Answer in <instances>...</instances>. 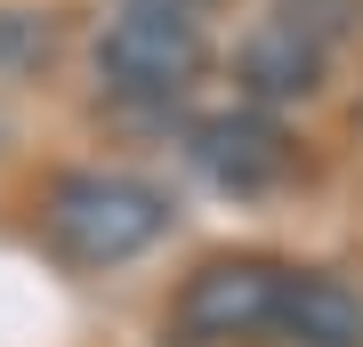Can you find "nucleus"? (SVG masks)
I'll return each mask as SVG.
<instances>
[{
    "mask_svg": "<svg viewBox=\"0 0 363 347\" xmlns=\"http://www.w3.org/2000/svg\"><path fill=\"white\" fill-rule=\"evenodd\" d=\"M40 226L73 267H121V258L154 250L169 234V194L130 178V170H73V178L49 186Z\"/></svg>",
    "mask_w": 363,
    "mask_h": 347,
    "instance_id": "f257e3e1",
    "label": "nucleus"
},
{
    "mask_svg": "<svg viewBox=\"0 0 363 347\" xmlns=\"http://www.w3.org/2000/svg\"><path fill=\"white\" fill-rule=\"evenodd\" d=\"M49 49H57V25L40 9H0V81L49 65Z\"/></svg>",
    "mask_w": 363,
    "mask_h": 347,
    "instance_id": "0eeeda50",
    "label": "nucleus"
},
{
    "mask_svg": "<svg viewBox=\"0 0 363 347\" xmlns=\"http://www.w3.org/2000/svg\"><path fill=\"white\" fill-rule=\"evenodd\" d=\"M283 275L291 267H267V258H210L178 283V339L194 347H218V339H259L274 331V315H283Z\"/></svg>",
    "mask_w": 363,
    "mask_h": 347,
    "instance_id": "7ed1b4c3",
    "label": "nucleus"
},
{
    "mask_svg": "<svg viewBox=\"0 0 363 347\" xmlns=\"http://www.w3.org/2000/svg\"><path fill=\"white\" fill-rule=\"evenodd\" d=\"M194 162L234 194H259V186H274L291 170V145H283V129L267 114H218V121L194 129Z\"/></svg>",
    "mask_w": 363,
    "mask_h": 347,
    "instance_id": "39448f33",
    "label": "nucleus"
},
{
    "mask_svg": "<svg viewBox=\"0 0 363 347\" xmlns=\"http://www.w3.org/2000/svg\"><path fill=\"white\" fill-rule=\"evenodd\" d=\"M274 331L291 347H363V291L323 275V267H298V275H283V315H274Z\"/></svg>",
    "mask_w": 363,
    "mask_h": 347,
    "instance_id": "423d86ee",
    "label": "nucleus"
},
{
    "mask_svg": "<svg viewBox=\"0 0 363 347\" xmlns=\"http://www.w3.org/2000/svg\"><path fill=\"white\" fill-rule=\"evenodd\" d=\"M323 57H331V40H315L291 9H274L234 40V81L259 105H298V97L323 89Z\"/></svg>",
    "mask_w": 363,
    "mask_h": 347,
    "instance_id": "20e7f679",
    "label": "nucleus"
},
{
    "mask_svg": "<svg viewBox=\"0 0 363 347\" xmlns=\"http://www.w3.org/2000/svg\"><path fill=\"white\" fill-rule=\"evenodd\" d=\"M210 65V33L186 0H130L97 33V81L113 97H178Z\"/></svg>",
    "mask_w": 363,
    "mask_h": 347,
    "instance_id": "f03ea898",
    "label": "nucleus"
}]
</instances>
